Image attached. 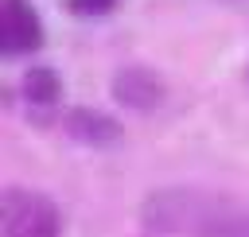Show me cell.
<instances>
[{"mask_svg": "<svg viewBox=\"0 0 249 237\" xmlns=\"http://www.w3.org/2000/svg\"><path fill=\"white\" fill-rule=\"evenodd\" d=\"M66 8L74 16H105L117 8V0H66Z\"/></svg>", "mask_w": 249, "mask_h": 237, "instance_id": "52a82bcc", "label": "cell"}, {"mask_svg": "<svg viewBox=\"0 0 249 237\" xmlns=\"http://www.w3.org/2000/svg\"><path fill=\"white\" fill-rule=\"evenodd\" d=\"M23 101H27V109H31V117H47L58 101H62V78H58V70H51V66H31L27 74H23Z\"/></svg>", "mask_w": 249, "mask_h": 237, "instance_id": "8992f818", "label": "cell"}, {"mask_svg": "<svg viewBox=\"0 0 249 237\" xmlns=\"http://www.w3.org/2000/svg\"><path fill=\"white\" fill-rule=\"evenodd\" d=\"M245 78H249V70H245Z\"/></svg>", "mask_w": 249, "mask_h": 237, "instance_id": "ba28073f", "label": "cell"}, {"mask_svg": "<svg viewBox=\"0 0 249 237\" xmlns=\"http://www.w3.org/2000/svg\"><path fill=\"white\" fill-rule=\"evenodd\" d=\"M62 124H66V132L78 140V144H86V148H117L121 140H124V128L109 117V113H97V109H86V105H78V109H70L66 117H62Z\"/></svg>", "mask_w": 249, "mask_h": 237, "instance_id": "277c9868", "label": "cell"}, {"mask_svg": "<svg viewBox=\"0 0 249 237\" xmlns=\"http://www.w3.org/2000/svg\"><path fill=\"white\" fill-rule=\"evenodd\" d=\"M0 43H4V54L8 58L43 51L47 31H43V16L35 12L31 0H4V12H0Z\"/></svg>", "mask_w": 249, "mask_h": 237, "instance_id": "3957f363", "label": "cell"}, {"mask_svg": "<svg viewBox=\"0 0 249 237\" xmlns=\"http://www.w3.org/2000/svg\"><path fill=\"white\" fill-rule=\"evenodd\" d=\"M0 229L4 237H58L62 214L47 194L27 186H8L0 198Z\"/></svg>", "mask_w": 249, "mask_h": 237, "instance_id": "7a4b0ae2", "label": "cell"}, {"mask_svg": "<svg viewBox=\"0 0 249 237\" xmlns=\"http://www.w3.org/2000/svg\"><path fill=\"white\" fill-rule=\"evenodd\" d=\"M113 97H117L121 105H128V109L148 113V109L160 105L163 82H160L148 66H124V70H117V78H113Z\"/></svg>", "mask_w": 249, "mask_h": 237, "instance_id": "5b68a950", "label": "cell"}, {"mask_svg": "<svg viewBox=\"0 0 249 237\" xmlns=\"http://www.w3.org/2000/svg\"><path fill=\"white\" fill-rule=\"evenodd\" d=\"M144 221L179 237H249V210H226V202L195 190L156 194L144 210Z\"/></svg>", "mask_w": 249, "mask_h": 237, "instance_id": "6da1fadb", "label": "cell"}]
</instances>
